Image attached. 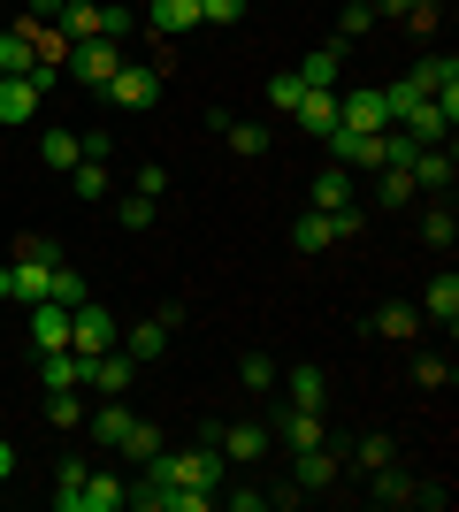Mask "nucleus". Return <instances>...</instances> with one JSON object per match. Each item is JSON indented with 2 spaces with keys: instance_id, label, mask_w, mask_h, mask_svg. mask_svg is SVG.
<instances>
[{
  "instance_id": "1",
  "label": "nucleus",
  "mask_w": 459,
  "mask_h": 512,
  "mask_svg": "<svg viewBox=\"0 0 459 512\" xmlns=\"http://www.w3.org/2000/svg\"><path fill=\"white\" fill-rule=\"evenodd\" d=\"M54 268H62L54 237H23V245H16V268H8V299H16V306H39L46 283H54Z\"/></svg>"
},
{
  "instance_id": "2",
  "label": "nucleus",
  "mask_w": 459,
  "mask_h": 512,
  "mask_svg": "<svg viewBox=\"0 0 459 512\" xmlns=\"http://www.w3.org/2000/svg\"><path fill=\"white\" fill-rule=\"evenodd\" d=\"M153 459H161V474H169L176 490H199V497H215L222 490V467H230V459L215 451V436L192 444V451H153Z\"/></svg>"
},
{
  "instance_id": "3",
  "label": "nucleus",
  "mask_w": 459,
  "mask_h": 512,
  "mask_svg": "<svg viewBox=\"0 0 459 512\" xmlns=\"http://www.w3.org/2000/svg\"><path fill=\"white\" fill-rule=\"evenodd\" d=\"M115 344H123V329H115V314L108 306H69V352H77V360H92V352H115Z\"/></svg>"
},
{
  "instance_id": "4",
  "label": "nucleus",
  "mask_w": 459,
  "mask_h": 512,
  "mask_svg": "<svg viewBox=\"0 0 459 512\" xmlns=\"http://www.w3.org/2000/svg\"><path fill=\"white\" fill-rule=\"evenodd\" d=\"M329 161H345V169H383V161H391V130H329Z\"/></svg>"
},
{
  "instance_id": "5",
  "label": "nucleus",
  "mask_w": 459,
  "mask_h": 512,
  "mask_svg": "<svg viewBox=\"0 0 459 512\" xmlns=\"http://www.w3.org/2000/svg\"><path fill=\"white\" fill-rule=\"evenodd\" d=\"M100 92H108L115 107H138V115H146V107L161 100V69H153V62H123V69H115V77H108Z\"/></svg>"
},
{
  "instance_id": "6",
  "label": "nucleus",
  "mask_w": 459,
  "mask_h": 512,
  "mask_svg": "<svg viewBox=\"0 0 459 512\" xmlns=\"http://www.w3.org/2000/svg\"><path fill=\"white\" fill-rule=\"evenodd\" d=\"M69 69H77V85L100 92L115 69H123V39H77V46H69Z\"/></svg>"
},
{
  "instance_id": "7",
  "label": "nucleus",
  "mask_w": 459,
  "mask_h": 512,
  "mask_svg": "<svg viewBox=\"0 0 459 512\" xmlns=\"http://www.w3.org/2000/svg\"><path fill=\"white\" fill-rule=\"evenodd\" d=\"M337 130H391L383 115V85H337Z\"/></svg>"
},
{
  "instance_id": "8",
  "label": "nucleus",
  "mask_w": 459,
  "mask_h": 512,
  "mask_svg": "<svg viewBox=\"0 0 459 512\" xmlns=\"http://www.w3.org/2000/svg\"><path fill=\"white\" fill-rule=\"evenodd\" d=\"M207 436H215V451L230 459V467H253V459L268 451V428L261 421H222V428H207Z\"/></svg>"
},
{
  "instance_id": "9",
  "label": "nucleus",
  "mask_w": 459,
  "mask_h": 512,
  "mask_svg": "<svg viewBox=\"0 0 459 512\" xmlns=\"http://www.w3.org/2000/svg\"><path fill=\"white\" fill-rule=\"evenodd\" d=\"M131 375H138V360L123 352V344H115V352H92V360H85V383L100 390V398H123V390H131Z\"/></svg>"
},
{
  "instance_id": "10",
  "label": "nucleus",
  "mask_w": 459,
  "mask_h": 512,
  "mask_svg": "<svg viewBox=\"0 0 459 512\" xmlns=\"http://www.w3.org/2000/svg\"><path fill=\"white\" fill-rule=\"evenodd\" d=\"M169 329H176V306H161L153 321H131V329H123V352H131L138 367L161 360V352H169Z\"/></svg>"
},
{
  "instance_id": "11",
  "label": "nucleus",
  "mask_w": 459,
  "mask_h": 512,
  "mask_svg": "<svg viewBox=\"0 0 459 512\" xmlns=\"http://www.w3.org/2000/svg\"><path fill=\"white\" fill-rule=\"evenodd\" d=\"M406 169H414V192H452V176H459V161H452V146H414V161H406Z\"/></svg>"
},
{
  "instance_id": "12",
  "label": "nucleus",
  "mask_w": 459,
  "mask_h": 512,
  "mask_svg": "<svg viewBox=\"0 0 459 512\" xmlns=\"http://www.w3.org/2000/svg\"><path fill=\"white\" fill-rule=\"evenodd\" d=\"M291 77H299L306 92H337V85H345V46H314V54H306Z\"/></svg>"
},
{
  "instance_id": "13",
  "label": "nucleus",
  "mask_w": 459,
  "mask_h": 512,
  "mask_svg": "<svg viewBox=\"0 0 459 512\" xmlns=\"http://www.w3.org/2000/svg\"><path fill=\"white\" fill-rule=\"evenodd\" d=\"M352 192H360V169H345V161H329V169L314 176V207H322V214L352 207Z\"/></svg>"
},
{
  "instance_id": "14",
  "label": "nucleus",
  "mask_w": 459,
  "mask_h": 512,
  "mask_svg": "<svg viewBox=\"0 0 459 512\" xmlns=\"http://www.w3.org/2000/svg\"><path fill=\"white\" fill-rule=\"evenodd\" d=\"M123 497H131L123 474H85V490H77V505H69V512H123Z\"/></svg>"
},
{
  "instance_id": "15",
  "label": "nucleus",
  "mask_w": 459,
  "mask_h": 512,
  "mask_svg": "<svg viewBox=\"0 0 459 512\" xmlns=\"http://www.w3.org/2000/svg\"><path fill=\"white\" fill-rule=\"evenodd\" d=\"M31 344L39 352H69V306H54V299L31 306Z\"/></svg>"
},
{
  "instance_id": "16",
  "label": "nucleus",
  "mask_w": 459,
  "mask_h": 512,
  "mask_svg": "<svg viewBox=\"0 0 459 512\" xmlns=\"http://www.w3.org/2000/svg\"><path fill=\"white\" fill-rule=\"evenodd\" d=\"M146 23L161 39H184V31H199V0H146Z\"/></svg>"
},
{
  "instance_id": "17",
  "label": "nucleus",
  "mask_w": 459,
  "mask_h": 512,
  "mask_svg": "<svg viewBox=\"0 0 459 512\" xmlns=\"http://www.w3.org/2000/svg\"><path fill=\"white\" fill-rule=\"evenodd\" d=\"M39 100H46V92L31 85V77H0V123H31Z\"/></svg>"
},
{
  "instance_id": "18",
  "label": "nucleus",
  "mask_w": 459,
  "mask_h": 512,
  "mask_svg": "<svg viewBox=\"0 0 459 512\" xmlns=\"http://www.w3.org/2000/svg\"><path fill=\"white\" fill-rule=\"evenodd\" d=\"M421 321H437V329H452V321H459V276H452V268L421 291Z\"/></svg>"
},
{
  "instance_id": "19",
  "label": "nucleus",
  "mask_w": 459,
  "mask_h": 512,
  "mask_svg": "<svg viewBox=\"0 0 459 512\" xmlns=\"http://www.w3.org/2000/svg\"><path fill=\"white\" fill-rule=\"evenodd\" d=\"M291 245H299V253H329V245H337V214L306 207L299 222H291Z\"/></svg>"
},
{
  "instance_id": "20",
  "label": "nucleus",
  "mask_w": 459,
  "mask_h": 512,
  "mask_svg": "<svg viewBox=\"0 0 459 512\" xmlns=\"http://www.w3.org/2000/svg\"><path fill=\"white\" fill-rule=\"evenodd\" d=\"M291 115H299L306 138H329V130H337V92H299V107H291Z\"/></svg>"
},
{
  "instance_id": "21",
  "label": "nucleus",
  "mask_w": 459,
  "mask_h": 512,
  "mask_svg": "<svg viewBox=\"0 0 459 512\" xmlns=\"http://www.w3.org/2000/svg\"><path fill=\"white\" fill-rule=\"evenodd\" d=\"M276 436H284L291 451H306V444H322V406H291L284 421H276Z\"/></svg>"
},
{
  "instance_id": "22",
  "label": "nucleus",
  "mask_w": 459,
  "mask_h": 512,
  "mask_svg": "<svg viewBox=\"0 0 459 512\" xmlns=\"http://www.w3.org/2000/svg\"><path fill=\"white\" fill-rule=\"evenodd\" d=\"M291 474H299V490H337V459H329L322 444H306V451H299V467H291Z\"/></svg>"
},
{
  "instance_id": "23",
  "label": "nucleus",
  "mask_w": 459,
  "mask_h": 512,
  "mask_svg": "<svg viewBox=\"0 0 459 512\" xmlns=\"http://www.w3.org/2000/svg\"><path fill=\"white\" fill-rule=\"evenodd\" d=\"M39 161H46V169H77V161H85V138H77V130H46Z\"/></svg>"
},
{
  "instance_id": "24",
  "label": "nucleus",
  "mask_w": 459,
  "mask_h": 512,
  "mask_svg": "<svg viewBox=\"0 0 459 512\" xmlns=\"http://www.w3.org/2000/svg\"><path fill=\"white\" fill-rule=\"evenodd\" d=\"M31 62H39V31H0V69H8V77H23Z\"/></svg>"
},
{
  "instance_id": "25",
  "label": "nucleus",
  "mask_w": 459,
  "mask_h": 512,
  "mask_svg": "<svg viewBox=\"0 0 459 512\" xmlns=\"http://www.w3.org/2000/svg\"><path fill=\"white\" fill-rule=\"evenodd\" d=\"M39 375H46V390H77L85 383V360L77 352H39Z\"/></svg>"
},
{
  "instance_id": "26",
  "label": "nucleus",
  "mask_w": 459,
  "mask_h": 512,
  "mask_svg": "<svg viewBox=\"0 0 459 512\" xmlns=\"http://www.w3.org/2000/svg\"><path fill=\"white\" fill-rule=\"evenodd\" d=\"M131 421H138V413H131V406H123V398H108V406L92 413V421H85V428H92V436H100V444H108V451H115V444H123V428H131Z\"/></svg>"
},
{
  "instance_id": "27",
  "label": "nucleus",
  "mask_w": 459,
  "mask_h": 512,
  "mask_svg": "<svg viewBox=\"0 0 459 512\" xmlns=\"http://www.w3.org/2000/svg\"><path fill=\"white\" fill-rule=\"evenodd\" d=\"M276 383L291 390V406H322L329 383H322V367H291V375H276Z\"/></svg>"
},
{
  "instance_id": "28",
  "label": "nucleus",
  "mask_w": 459,
  "mask_h": 512,
  "mask_svg": "<svg viewBox=\"0 0 459 512\" xmlns=\"http://www.w3.org/2000/svg\"><path fill=\"white\" fill-rule=\"evenodd\" d=\"M54 23H62V39H69V46H77V39H100V8H92V0H69Z\"/></svg>"
},
{
  "instance_id": "29",
  "label": "nucleus",
  "mask_w": 459,
  "mask_h": 512,
  "mask_svg": "<svg viewBox=\"0 0 459 512\" xmlns=\"http://www.w3.org/2000/svg\"><path fill=\"white\" fill-rule=\"evenodd\" d=\"M421 329V306H383V314H375V337L383 344H406Z\"/></svg>"
},
{
  "instance_id": "30",
  "label": "nucleus",
  "mask_w": 459,
  "mask_h": 512,
  "mask_svg": "<svg viewBox=\"0 0 459 512\" xmlns=\"http://www.w3.org/2000/svg\"><path fill=\"white\" fill-rule=\"evenodd\" d=\"M276 375H284V367L268 360V352H245V360H238V383L253 390V398H268V390H276Z\"/></svg>"
},
{
  "instance_id": "31",
  "label": "nucleus",
  "mask_w": 459,
  "mask_h": 512,
  "mask_svg": "<svg viewBox=\"0 0 459 512\" xmlns=\"http://www.w3.org/2000/svg\"><path fill=\"white\" fill-rule=\"evenodd\" d=\"M215 123H222V115H215ZM222 138H230V153H245V161H261V153H268L261 123H222Z\"/></svg>"
},
{
  "instance_id": "32",
  "label": "nucleus",
  "mask_w": 459,
  "mask_h": 512,
  "mask_svg": "<svg viewBox=\"0 0 459 512\" xmlns=\"http://www.w3.org/2000/svg\"><path fill=\"white\" fill-rule=\"evenodd\" d=\"M115 451H123V459H138V467H146L153 451H161V428H153V421H131V428H123V444H115Z\"/></svg>"
},
{
  "instance_id": "33",
  "label": "nucleus",
  "mask_w": 459,
  "mask_h": 512,
  "mask_svg": "<svg viewBox=\"0 0 459 512\" xmlns=\"http://www.w3.org/2000/svg\"><path fill=\"white\" fill-rule=\"evenodd\" d=\"M375 199H383V207H406V199H414V169H375Z\"/></svg>"
},
{
  "instance_id": "34",
  "label": "nucleus",
  "mask_w": 459,
  "mask_h": 512,
  "mask_svg": "<svg viewBox=\"0 0 459 512\" xmlns=\"http://www.w3.org/2000/svg\"><path fill=\"white\" fill-rule=\"evenodd\" d=\"M375 497H383V505H414V497H421V482H406L398 467H375Z\"/></svg>"
},
{
  "instance_id": "35",
  "label": "nucleus",
  "mask_w": 459,
  "mask_h": 512,
  "mask_svg": "<svg viewBox=\"0 0 459 512\" xmlns=\"http://www.w3.org/2000/svg\"><path fill=\"white\" fill-rule=\"evenodd\" d=\"M69 176H77V199H108L115 192V184H108V161H77Z\"/></svg>"
},
{
  "instance_id": "36",
  "label": "nucleus",
  "mask_w": 459,
  "mask_h": 512,
  "mask_svg": "<svg viewBox=\"0 0 459 512\" xmlns=\"http://www.w3.org/2000/svg\"><path fill=\"white\" fill-rule=\"evenodd\" d=\"M368 31H375V8H368V0H352L345 16H337V46H345V39H368Z\"/></svg>"
},
{
  "instance_id": "37",
  "label": "nucleus",
  "mask_w": 459,
  "mask_h": 512,
  "mask_svg": "<svg viewBox=\"0 0 459 512\" xmlns=\"http://www.w3.org/2000/svg\"><path fill=\"white\" fill-rule=\"evenodd\" d=\"M46 299H54V306H85V276H77V268H54Z\"/></svg>"
},
{
  "instance_id": "38",
  "label": "nucleus",
  "mask_w": 459,
  "mask_h": 512,
  "mask_svg": "<svg viewBox=\"0 0 459 512\" xmlns=\"http://www.w3.org/2000/svg\"><path fill=\"white\" fill-rule=\"evenodd\" d=\"M46 421H54V428H85V413H77V390H46Z\"/></svg>"
},
{
  "instance_id": "39",
  "label": "nucleus",
  "mask_w": 459,
  "mask_h": 512,
  "mask_svg": "<svg viewBox=\"0 0 459 512\" xmlns=\"http://www.w3.org/2000/svg\"><path fill=\"white\" fill-rule=\"evenodd\" d=\"M421 237H429V245H452V237H459V222H452V207H444V199L421 214Z\"/></svg>"
},
{
  "instance_id": "40",
  "label": "nucleus",
  "mask_w": 459,
  "mask_h": 512,
  "mask_svg": "<svg viewBox=\"0 0 459 512\" xmlns=\"http://www.w3.org/2000/svg\"><path fill=\"white\" fill-rule=\"evenodd\" d=\"M414 383L421 390H444V383H452V360H444V352H421V360H414Z\"/></svg>"
},
{
  "instance_id": "41",
  "label": "nucleus",
  "mask_w": 459,
  "mask_h": 512,
  "mask_svg": "<svg viewBox=\"0 0 459 512\" xmlns=\"http://www.w3.org/2000/svg\"><path fill=\"white\" fill-rule=\"evenodd\" d=\"M85 474H92L85 459H69V467H62V482H54V505H62V512L77 505V490H85Z\"/></svg>"
},
{
  "instance_id": "42",
  "label": "nucleus",
  "mask_w": 459,
  "mask_h": 512,
  "mask_svg": "<svg viewBox=\"0 0 459 512\" xmlns=\"http://www.w3.org/2000/svg\"><path fill=\"white\" fill-rule=\"evenodd\" d=\"M153 207H161V199L131 192V199H123V207H115V214H123V230H153Z\"/></svg>"
},
{
  "instance_id": "43",
  "label": "nucleus",
  "mask_w": 459,
  "mask_h": 512,
  "mask_svg": "<svg viewBox=\"0 0 459 512\" xmlns=\"http://www.w3.org/2000/svg\"><path fill=\"white\" fill-rule=\"evenodd\" d=\"M299 77H291V69H284V77H268V107H284V115H291V107H299Z\"/></svg>"
},
{
  "instance_id": "44",
  "label": "nucleus",
  "mask_w": 459,
  "mask_h": 512,
  "mask_svg": "<svg viewBox=\"0 0 459 512\" xmlns=\"http://www.w3.org/2000/svg\"><path fill=\"white\" fill-rule=\"evenodd\" d=\"M360 467H391V436H360Z\"/></svg>"
},
{
  "instance_id": "45",
  "label": "nucleus",
  "mask_w": 459,
  "mask_h": 512,
  "mask_svg": "<svg viewBox=\"0 0 459 512\" xmlns=\"http://www.w3.org/2000/svg\"><path fill=\"white\" fill-rule=\"evenodd\" d=\"M245 0H199V23H238Z\"/></svg>"
},
{
  "instance_id": "46",
  "label": "nucleus",
  "mask_w": 459,
  "mask_h": 512,
  "mask_svg": "<svg viewBox=\"0 0 459 512\" xmlns=\"http://www.w3.org/2000/svg\"><path fill=\"white\" fill-rule=\"evenodd\" d=\"M138 192L161 199V192H169V169H161V161H146V169H138Z\"/></svg>"
},
{
  "instance_id": "47",
  "label": "nucleus",
  "mask_w": 459,
  "mask_h": 512,
  "mask_svg": "<svg viewBox=\"0 0 459 512\" xmlns=\"http://www.w3.org/2000/svg\"><path fill=\"white\" fill-rule=\"evenodd\" d=\"M131 31V8H100V39H123Z\"/></svg>"
},
{
  "instance_id": "48",
  "label": "nucleus",
  "mask_w": 459,
  "mask_h": 512,
  "mask_svg": "<svg viewBox=\"0 0 459 512\" xmlns=\"http://www.w3.org/2000/svg\"><path fill=\"white\" fill-rule=\"evenodd\" d=\"M375 16H414V8H437V0H368Z\"/></svg>"
},
{
  "instance_id": "49",
  "label": "nucleus",
  "mask_w": 459,
  "mask_h": 512,
  "mask_svg": "<svg viewBox=\"0 0 459 512\" xmlns=\"http://www.w3.org/2000/svg\"><path fill=\"white\" fill-rule=\"evenodd\" d=\"M23 8H31V16H39V23H54V16H62V8H69V0H23Z\"/></svg>"
},
{
  "instance_id": "50",
  "label": "nucleus",
  "mask_w": 459,
  "mask_h": 512,
  "mask_svg": "<svg viewBox=\"0 0 459 512\" xmlns=\"http://www.w3.org/2000/svg\"><path fill=\"white\" fill-rule=\"evenodd\" d=\"M8 474H16V444H0V482H8Z\"/></svg>"
},
{
  "instance_id": "51",
  "label": "nucleus",
  "mask_w": 459,
  "mask_h": 512,
  "mask_svg": "<svg viewBox=\"0 0 459 512\" xmlns=\"http://www.w3.org/2000/svg\"><path fill=\"white\" fill-rule=\"evenodd\" d=\"M0 299H8V260H0Z\"/></svg>"
},
{
  "instance_id": "52",
  "label": "nucleus",
  "mask_w": 459,
  "mask_h": 512,
  "mask_svg": "<svg viewBox=\"0 0 459 512\" xmlns=\"http://www.w3.org/2000/svg\"><path fill=\"white\" fill-rule=\"evenodd\" d=\"M0 77H8V69H0Z\"/></svg>"
}]
</instances>
